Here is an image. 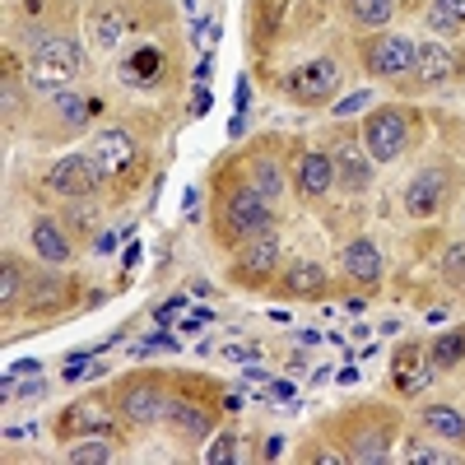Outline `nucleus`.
I'll return each mask as SVG.
<instances>
[{
    "label": "nucleus",
    "instance_id": "obj_1",
    "mask_svg": "<svg viewBox=\"0 0 465 465\" xmlns=\"http://www.w3.org/2000/svg\"><path fill=\"white\" fill-rule=\"evenodd\" d=\"M210 228L214 242L238 252L247 238H261V232L275 228V205H270L261 191L247 182V173H219L214 177V210H210Z\"/></svg>",
    "mask_w": 465,
    "mask_h": 465
},
{
    "label": "nucleus",
    "instance_id": "obj_2",
    "mask_svg": "<svg viewBox=\"0 0 465 465\" xmlns=\"http://www.w3.org/2000/svg\"><path fill=\"white\" fill-rule=\"evenodd\" d=\"M401 419L386 405H359L354 414L340 419V447L349 460H391Z\"/></svg>",
    "mask_w": 465,
    "mask_h": 465
},
{
    "label": "nucleus",
    "instance_id": "obj_3",
    "mask_svg": "<svg viewBox=\"0 0 465 465\" xmlns=\"http://www.w3.org/2000/svg\"><path fill=\"white\" fill-rule=\"evenodd\" d=\"M107 401H112L116 419H122V429H153V423H163L173 396L159 372H131L112 386Z\"/></svg>",
    "mask_w": 465,
    "mask_h": 465
},
{
    "label": "nucleus",
    "instance_id": "obj_4",
    "mask_svg": "<svg viewBox=\"0 0 465 465\" xmlns=\"http://www.w3.org/2000/svg\"><path fill=\"white\" fill-rule=\"evenodd\" d=\"M80 43L65 33H43V37H33V47H28V84L33 89H43V94H56L65 89L74 74H80Z\"/></svg>",
    "mask_w": 465,
    "mask_h": 465
},
{
    "label": "nucleus",
    "instance_id": "obj_5",
    "mask_svg": "<svg viewBox=\"0 0 465 465\" xmlns=\"http://www.w3.org/2000/svg\"><path fill=\"white\" fill-rule=\"evenodd\" d=\"M363 149L372 153V163H396L410 149V112L396 103H381L363 116Z\"/></svg>",
    "mask_w": 465,
    "mask_h": 465
},
{
    "label": "nucleus",
    "instance_id": "obj_6",
    "mask_svg": "<svg viewBox=\"0 0 465 465\" xmlns=\"http://www.w3.org/2000/svg\"><path fill=\"white\" fill-rule=\"evenodd\" d=\"M275 270H280V232L270 228V232L247 238L238 252H232L228 284H238V289H265L270 280H275Z\"/></svg>",
    "mask_w": 465,
    "mask_h": 465
},
{
    "label": "nucleus",
    "instance_id": "obj_7",
    "mask_svg": "<svg viewBox=\"0 0 465 465\" xmlns=\"http://www.w3.org/2000/svg\"><path fill=\"white\" fill-rule=\"evenodd\" d=\"M359 61L372 80H405V74H414V37L381 28L359 43Z\"/></svg>",
    "mask_w": 465,
    "mask_h": 465
},
{
    "label": "nucleus",
    "instance_id": "obj_8",
    "mask_svg": "<svg viewBox=\"0 0 465 465\" xmlns=\"http://www.w3.org/2000/svg\"><path fill=\"white\" fill-rule=\"evenodd\" d=\"M284 94L298 103V107H326L335 94H340V65L331 56H317V61H302L284 74Z\"/></svg>",
    "mask_w": 465,
    "mask_h": 465
},
{
    "label": "nucleus",
    "instance_id": "obj_9",
    "mask_svg": "<svg viewBox=\"0 0 465 465\" xmlns=\"http://www.w3.org/2000/svg\"><path fill=\"white\" fill-rule=\"evenodd\" d=\"M451 186H456V173L433 163V168H419L410 182H405V214L410 219H438L447 210V196H451Z\"/></svg>",
    "mask_w": 465,
    "mask_h": 465
},
{
    "label": "nucleus",
    "instance_id": "obj_10",
    "mask_svg": "<svg viewBox=\"0 0 465 465\" xmlns=\"http://www.w3.org/2000/svg\"><path fill=\"white\" fill-rule=\"evenodd\" d=\"M94 163H98L103 182H135L144 153L131 131H103V135H94Z\"/></svg>",
    "mask_w": 465,
    "mask_h": 465
},
{
    "label": "nucleus",
    "instance_id": "obj_11",
    "mask_svg": "<svg viewBox=\"0 0 465 465\" xmlns=\"http://www.w3.org/2000/svg\"><path fill=\"white\" fill-rule=\"evenodd\" d=\"M98 186H103V173L94 163V153H65V159L47 168V191L61 201H89Z\"/></svg>",
    "mask_w": 465,
    "mask_h": 465
},
{
    "label": "nucleus",
    "instance_id": "obj_12",
    "mask_svg": "<svg viewBox=\"0 0 465 465\" xmlns=\"http://www.w3.org/2000/svg\"><path fill=\"white\" fill-rule=\"evenodd\" d=\"M163 423H168V433L182 438V442H205L219 429V405L201 401V396H173Z\"/></svg>",
    "mask_w": 465,
    "mask_h": 465
},
{
    "label": "nucleus",
    "instance_id": "obj_13",
    "mask_svg": "<svg viewBox=\"0 0 465 465\" xmlns=\"http://www.w3.org/2000/svg\"><path fill=\"white\" fill-rule=\"evenodd\" d=\"M112 423H122L112 410V401H74L61 419H56V438L65 442H80V438H107L112 433Z\"/></svg>",
    "mask_w": 465,
    "mask_h": 465
},
{
    "label": "nucleus",
    "instance_id": "obj_14",
    "mask_svg": "<svg viewBox=\"0 0 465 465\" xmlns=\"http://www.w3.org/2000/svg\"><path fill=\"white\" fill-rule=\"evenodd\" d=\"M414 74L423 84H451L465 74V56L442 37H423V43H414Z\"/></svg>",
    "mask_w": 465,
    "mask_h": 465
},
{
    "label": "nucleus",
    "instance_id": "obj_15",
    "mask_svg": "<svg viewBox=\"0 0 465 465\" xmlns=\"http://www.w3.org/2000/svg\"><path fill=\"white\" fill-rule=\"evenodd\" d=\"M335 186V159L326 149H298L293 153V191L302 201H322Z\"/></svg>",
    "mask_w": 465,
    "mask_h": 465
},
{
    "label": "nucleus",
    "instance_id": "obj_16",
    "mask_svg": "<svg viewBox=\"0 0 465 465\" xmlns=\"http://www.w3.org/2000/svg\"><path fill=\"white\" fill-rule=\"evenodd\" d=\"M340 270H344V280L354 284V289L372 293L381 284V252L368 238H354V242L340 247Z\"/></svg>",
    "mask_w": 465,
    "mask_h": 465
},
{
    "label": "nucleus",
    "instance_id": "obj_17",
    "mask_svg": "<svg viewBox=\"0 0 465 465\" xmlns=\"http://www.w3.org/2000/svg\"><path fill=\"white\" fill-rule=\"evenodd\" d=\"M28 238H33V252L43 256L52 270L74 261V242H70V232H65V228H61V219H52V214H37V219H33V228H28Z\"/></svg>",
    "mask_w": 465,
    "mask_h": 465
},
{
    "label": "nucleus",
    "instance_id": "obj_18",
    "mask_svg": "<svg viewBox=\"0 0 465 465\" xmlns=\"http://www.w3.org/2000/svg\"><path fill=\"white\" fill-rule=\"evenodd\" d=\"M280 293L293 298V302H317V298L331 293V280H326V270L317 261H293L280 275Z\"/></svg>",
    "mask_w": 465,
    "mask_h": 465
},
{
    "label": "nucleus",
    "instance_id": "obj_19",
    "mask_svg": "<svg viewBox=\"0 0 465 465\" xmlns=\"http://www.w3.org/2000/svg\"><path fill=\"white\" fill-rule=\"evenodd\" d=\"M247 182L261 191V196L270 201V205H280V196H284V168H280V153H275V144H261L252 159H247Z\"/></svg>",
    "mask_w": 465,
    "mask_h": 465
},
{
    "label": "nucleus",
    "instance_id": "obj_20",
    "mask_svg": "<svg viewBox=\"0 0 465 465\" xmlns=\"http://www.w3.org/2000/svg\"><path fill=\"white\" fill-rule=\"evenodd\" d=\"M163 74H168V56L153 47V43L135 47V52L122 61V84H131V89H153Z\"/></svg>",
    "mask_w": 465,
    "mask_h": 465
},
{
    "label": "nucleus",
    "instance_id": "obj_21",
    "mask_svg": "<svg viewBox=\"0 0 465 465\" xmlns=\"http://www.w3.org/2000/svg\"><path fill=\"white\" fill-rule=\"evenodd\" d=\"M335 186H344V191H368L372 186V153L368 149H359V144H340L335 153Z\"/></svg>",
    "mask_w": 465,
    "mask_h": 465
},
{
    "label": "nucleus",
    "instance_id": "obj_22",
    "mask_svg": "<svg viewBox=\"0 0 465 465\" xmlns=\"http://www.w3.org/2000/svg\"><path fill=\"white\" fill-rule=\"evenodd\" d=\"M419 423H423L433 438H442V442H451V447H465V410L438 401V405H423Z\"/></svg>",
    "mask_w": 465,
    "mask_h": 465
},
{
    "label": "nucleus",
    "instance_id": "obj_23",
    "mask_svg": "<svg viewBox=\"0 0 465 465\" xmlns=\"http://www.w3.org/2000/svg\"><path fill=\"white\" fill-rule=\"evenodd\" d=\"M52 112H56V126H61V135H74V131H84L89 122H94V112H98V103L94 98H84V94H56L52 98Z\"/></svg>",
    "mask_w": 465,
    "mask_h": 465
},
{
    "label": "nucleus",
    "instance_id": "obj_24",
    "mask_svg": "<svg viewBox=\"0 0 465 465\" xmlns=\"http://www.w3.org/2000/svg\"><path fill=\"white\" fill-rule=\"evenodd\" d=\"M344 5V19L354 28H368V33H381L396 15V0H340Z\"/></svg>",
    "mask_w": 465,
    "mask_h": 465
},
{
    "label": "nucleus",
    "instance_id": "obj_25",
    "mask_svg": "<svg viewBox=\"0 0 465 465\" xmlns=\"http://www.w3.org/2000/svg\"><path fill=\"white\" fill-rule=\"evenodd\" d=\"M460 363H465V326H451V331L433 335V344H429V368H433V372H451V368H460Z\"/></svg>",
    "mask_w": 465,
    "mask_h": 465
},
{
    "label": "nucleus",
    "instance_id": "obj_26",
    "mask_svg": "<svg viewBox=\"0 0 465 465\" xmlns=\"http://www.w3.org/2000/svg\"><path fill=\"white\" fill-rule=\"evenodd\" d=\"M19 302H24V280H19V256L5 252L0 256V317H15L19 312Z\"/></svg>",
    "mask_w": 465,
    "mask_h": 465
},
{
    "label": "nucleus",
    "instance_id": "obj_27",
    "mask_svg": "<svg viewBox=\"0 0 465 465\" xmlns=\"http://www.w3.org/2000/svg\"><path fill=\"white\" fill-rule=\"evenodd\" d=\"M429 33L438 37H456L465 33V0H429Z\"/></svg>",
    "mask_w": 465,
    "mask_h": 465
},
{
    "label": "nucleus",
    "instance_id": "obj_28",
    "mask_svg": "<svg viewBox=\"0 0 465 465\" xmlns=\"http://www.w3.org/2000/svg\"><path fill=\"white\" fill-rule=\"evenodd\" d=\"M0 116H5V131L24 122V89H19L15 65H5V74H0Z\"/></svg>",
    "mask_w": 465,
    "mask_h": 465
},
{
    "label": "nucleus",
    "instance_id": "obj_29",
    "mask_svg": "<svg viewBox=\"0 0 465 465\" xmlns=\"http://www.w3.org/2000/svg\"><path fill=\"white\" fill-rule=\"evenodd\" d=\"M89 28H94V37H98V47H116V43L126 37V15L116 10V5H107V10H94Z\"/></svg>",
    "mask_w": 465,
    "mask_h": 465
},
{
    "label": "nucleus",
    "instance_id": "obj_30",
    "mask_svg": "<svg viewBox=\"0 0 465 465\" xmlns=\"http://www.w3.org/2000/svg\"><path fill=\"white\" fill-rule=\"evenodd\" d=\"M429 354L419 340H405L401 349H396V359H391V368H396V386L401 391H414V377H419V359Z\"/></svg>",
    "mask_w": 465,
    "mask_h": 465
},
{
    "label": "nucleus",
    "instance_id": "obj_31",
    "mask_svg": "<svg viewBox=\"0 0 465 465\" xmlns=\"http://www.w3.org/2000/svg\"><path fill=\"white\" fill-rule=\"evenodd\" d=\"M65 460L70 465H103V460H112V447H107V438H80L70 451H65Z\"/></svg>",
    "mask_w": 465,
    "mask_h": 465
},
{
    "label": "nucleus",
    "instance_id": "obj_32",
    "mask_svg": "<svg viewBox=\"0 0 465 465\" xmlns=\"http://www.w3.org/2000/svg\"><path fill=\"white\" fill-rule=\"evenodd\" d=\"M442 280H447V289H465V242H456V247H447V256H442Z\"/></svg>",
    "mask_w": 465,
    "mask_h": 465
},
{
    "label": "nucleus",
    "instance_id": "obj_33",
    "mask_svg": "<svg viewBox=\"0 0 465 465\" xmlns=\"http://www.w3.org/2000/svg\"><path fill=\"white\" fill-rule=\"evenodd\" d=\"M205 460L210 465H223V460H238V438L232 433H219L210 447H205Z\"/></svg>",
    "mask_w": 465,
    "mask_h": 465
},
{
    "label": "nucleus",
    "instance_id": "obj_34",
    "mask_svg": "<svg viewBox=\"0 0 465 465\" xmlns=\"http://www.w3.org/2000/svg\"><path fill=\"white\" fill-rule=\"evenodd\" d=\"M70 223L80 228V232H94V228H98V214H84V210H74V214H70Z\"/></svg>",
    "mask_w": 465,
    "mask_h": 465
},
{
    "label": "nucleus",
    "instance_id": "obj_35",
    "mask_svg": "<svg viewBox=\"0 0 465 465\" xmlns=\"http://www.w3.org/2000/svg\"><path fill=\"white\" fill-rule=\"evenodd\" d=\"M460 293H465V289H460Z\"/></svg>",
    "mask_w": 465,
    "mask_h": 465
}]
</instances>
